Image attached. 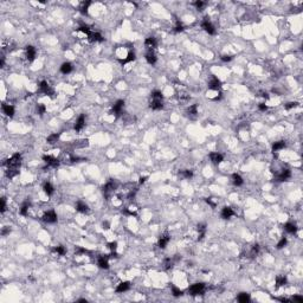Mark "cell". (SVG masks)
<instances>
[{
  "mask_svg": "<svg viewBox=\"0 0 303 303\" xmlns=\"http://www.w3.org/2000/svg\"><path fill=\"white\" fill-rule=\"evenodd\" d=\"M7 165V169H18L20 168V165H21V155L19 153H15L13 154L6 162Z\"/></svg>",
  "mask_w": 303,
  "mask_h": 303,
  "instance_id": "1",
  "label": "cell"
},
{
  "mask_svg": "<svg viewBox=\"0 0 303 303\" xmlns=\"http://www.w3.org/2000/svg\"><path fill=\"white\" fill-rule=\"evenodd\" d=\"M205 289H206L205 283H195V284H192V285L188 288V294L192 295V296L203 295L204 291H205Z\"/></svg>",
  "mask_w": 303,
  "mask_h": 303,
  "instance_id": "2",
  "label": "cell"
},
{
  "mask_svg": "<svg viewBox=\"0 0 303 303\" xmlns=\"http://www.w3.org/2000/svg\"><path fill=\"white\" fill-rule=\"evenodd\" d=\"M116 182L114 181V180H109L104 186H103V188H102V191H103V194H104V197H106V199H108L109 200V198H110L111 193L114 192L115 190H116Z\"/></svg>",
  "mask_w": 303,
  "mask_h": 303,
  "instance_id": "3",
  "label": "cell"
},
{
  "mask_svg": "<svg viewBox=\"0 0 303 303\" xmlns=\"http://www.w3.org/2000/svg\"><path fill=\"white\" fill-rule=\"evenodd\" d=\"M38 93L41 94H44V95H49V96H54L55 95V91L50 88L49 83L46 81H41L39 83V89H38Z\"/></svg>",
  "mask_w": 303,
  "mask_h": 303,
  "instance_id": "4",
  "label": "cell"
},
{
  "mask_svg": "<svg viewBox=\"0 0 303 303\" xmlns=\"http://www.w3.org/2000/svg\"><path fill=\"white\" fill-rule=\"evenodd\" d=\"M201 28H204L208 34H212V36H214V34H216V28H214L213 24L210 21V19H208L207 17L206 18H204V20L201 21Z\"/></svg>",
  "mask_w": 303,
  "mask_h": 303,
  "instance_id": "5",
  "label": "cell"
},
{
  "mask_svg": "<svg viewBox=\"0 0 303 303\" xmlns=\"http://www.w3.org/2000/svg\"><path fill=\"white\" fill-rule=\"evenodd\" d=\"M123 107H124V101L123 99H119V101H116V103L112 106V109H111L110 114L115 115L116 117H117V116H120V114L122 112Z\"/></svg>",
  "mask_w": 303,
  "mask_h": 303,
  "instance_id": "6",
  "label": "cell"
},
{
  "mask_svg": "<svg viewBox=\"0 0 303 303\" xmlns=\"http://www.w3.org/2000/svg\"><path fill=\"white\" fill-rule=\"evenodd\" d=\"M43 220L45 221V223H49V224H55L56 221H57V214H56V212L54 210L45 212L44 216H43Z\"/></svg>",
  "mask_w": 303,
  "mask_h": 303,
  "instance_id": "7",
  "label": "cell"
},
{
  "mask_svg": "<svg viewBox=\"0 0 303 303\" xmlns=\"http://www.w3.org/2000/svg\"><path fill=\"white\" fill-rule=\"evenodd\" d=\"M290 177H291L290 169H288V168H283V169L277 174V180H278V181H287L288 179H290Z\"/></svg>",
  "mask_w": 303,
  "mask_h": 303,
  "instance_id": "8",
  "label": "cell"
},
{
  "mask_svg": "<svg viewBox=\"0 0 303 303\" xmlns=\"http://www.w3.org/2000/svg\"><path fill=\"white\" fill-rule=\"evenodd\" d=\"M43 160L45 161V164L47 166H51V167H58V166H59V160L56 159V158H54V156L44 155V156H43Z\"/></svg>",
  "mask_w": 303,
  "mask_h": 303,
  "instance_id": "9",
  "label": "cell"
},
{
  "mask_svg": "<svg viewBox=\"0 0 303 303\" xmlns=\"http://www.w3.org/2000/svg\"><path fill=\"white\" fill-rule=\"evenodd\" d=\"M88 39L91 41V43H101V41H104V38L102 37V34L98 33V32H90L88 34Z\"/></svg>",
  "mask_w": 303,
  "mask_h": 303,
  "instance_id": "10",
  "label": "cell"
},
{
  "mask_svg": "<svg viewBox=\"0 0 303 303\" xmlns=\"http://www.w3.org/2000/svg\"><path fill=\"white\" fill-rule=\"evenodd\" d=\"M36 55H37V52H36L34 46L28 45V46H26V58H28V62H33L34 58H36Z\"/></svg>",
  "mask_w": 303,
  "mask_h": 303,
  "instance_id": "11",
  "label": "cell"
},
{
  "mask_svg": "<svg viewBox=\"0 0 303 303\" xmlns=\"http://www.w3.org/2000/svg\"><path fill=\"white\" fill-rule=\"evenodd\" d=\"M84 125H85V115H84V114H81L80 117L77 119V121H76L73 128H75L76 132H80V130H82Z\"/></svg>",
  "mask_w": 303,
  "mask_h": 303,
  "instance_id": "12",
  "label": "cell"
},
{
  "mask_svg": "<svg viewBox=\"0 0 303 303\" xmlns=\"http://www.w3.org/2000/svg\"><path fill=\"white\" fill-rule=\"evenodd\" d=\"M221 86V82L217 78V77H212L211 80H210V82H208V88L211 89V90H218V89H220Z\"/></svg>",
  "mask_w": 303,
  "mask_h": 303,
  "instance_id": "13",
  "label": "cell"
},
{
  "mask_svg": "<svg viewBox=\"0 0 303 303\" xmlns=\"http://www.w3.org/2000/svg\"><path fill=\"white\" fill-rule=\"evenodd\" d=\"M108 259H109V256H101L98 257V261H97V264L101 269H109V263H108Z\"/></svg>",
  "mask_w": 303,
  "mask_h": 303,
  "instance_id": "14",
  "label": "cell"
},
{
  "mask_svg": "<svg viewBox=\"0 0 303 303\" xmlns=\"http://www.w3.org/2000/svg\"><path fill=\"white\" fill-rule=\"evenodd\" d=\"M169 240H171V236L168 233H165L162 234L161 237H160V239H159V248L160 249H165L167 246V244L169 243Z\"/></svg>",
  "mask_w": 303,
  "mask_h": 303,
  "instance_id": "15",
  "label": "cell"
},
{
  "mask_svg": "<svg viewBox=\"0 0 303 303\" xmlns=\"http://www.w3.org/2000/svg\"><path fill=\"white\" fill-rule=\"evenodd\" d=\"M232 216H234V212L231 207L225 206L223 210H221V218H223V219H229V218H231Z\"/></svg>",
  "mask_w": 303,
  "mask_h": 303,
  "instance_id": "16",
  "label": "cell"
},
{
  "mask_svg": "<svg viewBox=\"0 0 303 303\" xmlns=\"http://www.w3.org/2000/svg\"><path fill=\"white\" fill-rule=\"evenodd\" d=\"M210 159H211V161H212L213 164L219 165L221 161L224 160V156L221 155L220 153H211V154H210Z\"/></svg>",
  "mask_w": 303,
  "mask_h": 303,
  "instance_id": "17",
  "label": "cell"
},
{
  "mask_svg": "<svg viewBox=\"0 0 303 303\" xmlns=\"http://www.w3.org/2000/svg\"><path fill=\"white\" fill-rule=\"evenodd\" d=\"M130 289V283L124 281V282H121L117 287H116V292H125L128 290Z\"/></svg>",
  "mask_w": 303,
  "mask_h": 303,
  "instance_id": "18",
  "label": "cell"
},
{
  "mask_svg": "<svg viewBox=\"0 0 303 303\" xmlns=\"http://www.w3.org/2000/svg\"><path fill=\"white\" fill-rule=\"evenodd\" d=\"M2 111H4V114L6 115V116H10V117H12L14 115V107L13 106H11V104H2Z\"/></svg>",
  "mask_w": 303,
  "mask_h": 303,
  "instance_id": "19",
  "label": "cell"
},
{
  "mask_svg": "<svg viewBox=\"0 0 303 303\" xmlns=\"http://www.w3.org/2000/svg\"><path fill=\"white\" fill-rule=\"evenodd\" d=\"M153 110H161L164 108V104H162V99H153L149 104Z\"/></svg>",
  "mask_w": 303,
  "mask_h": 303,
  "instance_id": "20",
  "label": "cell"
},
{
  "mask_svg": "<svg viewBox=\"0 0 303 303\" xmlns=\"http://www.w3.org/2000/svg\"><path fill=\"white\" fill-rule=\"evenodd\" d=\"M145 45L152 50V49H154V47H156L158 46V41H156V38H154V37H148L146 41H145Z\"/></svg>",
  "mask_w": 303,
  "mask_h": 303,
  "instance_id": "21",
  "label": "cell"
},
{
  "mask_svg": "<svg viewBox=\"0 0 303 303\" xmlns=\"http://www.w3.org/2000/svg\"><path fill=\"white\" fill-rule=\"evenodd\" d=\"M146 60H147V63H149V64H155L156 63V60H158V58H156V56H155V54L152 51V50H149L147 54H146Z\"/></svg>",
  "mask_w": 303,
  "mask_h": 303,
  "instance_id": "22",
  "label": "cell"
},
{
  "mask_svg": "<svg viewBox=\"0 0 303 303\" xmlns=\"http://www.w3.org/2000/svg\"><path fill=\"white\" fill-rule=\"evenodd\" d=\"M71 71H72V65H71V63H69V62H65V63H63L60 65V72L62 73L68 75Z\"/></svg>",
  "mask_w": 303,
  "mask_h": 303,
  "instance_id": "23",
  "label": "cell"
},
{
  "mask_svg": "<svg viewBox=\"0 0 303 303\" xmlns=\"http://www.w3.org/2000/svg\"><path fill=\"white\" fill-rule=\"evenodd\" d=\"M284 230L288 232V233H296V231H297V226H296V224H294V223H287L285 225H284Z\"/></svg>",
  "mask_w": 303,
  "mask_h": 303,
  "instance_id": "24",
  "label": "cell"
},
{
  "mask_svg": "<svg viewBox=\"0 0 303 303\" xmlns=\"http://www.w3.org/2000/svg\"><path fill=\"white\" fill-rule=\"evenodd\" d=\"M76 210L78 211V212H81V213H86L88 211H89V207L88 205L85 204V203H83V201H77V204H76Z\"/></svg>",
  "mask_w": 303,
  "mask_h": 303,
  "instance_id": "25",
  "label": "cell"
},
{
  "mask_svg": "<svg viewBox=\"0 0 303 303\" xmlns=\"http://www.w3.org/2000/svg\"><path fill=\"white\" fill-rule=\"evenodd\" d=\"M198 240H203V238L205 237V233H206V225L205 224H199L198 225Z\"/></svg>",
  "mask_w": 303,
  "mask_h": 303,
  "instance_id": "26",
  "label": "cell"
},
{
  "mask_svg": "<svg viewBox=\"0 0 303 303\" xmlns=\"http://www.w3.org/2000/svg\"><path fill=\"white\" fill-rule=\"evenodd\" d=\"M232 182H233L234 186H242L244 184V180L239 174L234 173V174H232Z\"/></svg>",
  "mask_w": 303,
  "mask_h": 303,
  "instance_id": "27",
  "label": "cell"
},
{
  "mask_svg": "<svg viewBox=\"0 0 303 303\" xmlns=\"http://www.w3.org/2000/svg\"><path fill=\"white\" fill-rule=\"evenodd\" d=\"M135 58H136L135 52H134V51H129V52H128V56H127V58H125V59H121L120 62H121V64H127V63H130V62L135 60Z\"/></svg>",
  "mask_w": 303,
  "mask_h": 303,
  "instance_id": "28",
  "label": "cell"
},
{
  "mask_svg": "<svg viewBox=\"0 0 303 303\" xmlns=\"http://www.w3.org/2000/svg\"><path fill=\"white\" fill-rule=\"evenodd\" d=\"M91 5V1H83L80 6V12L83 14V15H86L88 14V8L89 6Z\"/></svg>",
  "mask_w": 303,
  "mask_h": 303,
  "instance_id": "29",
  "label": "cell"
},
{
  "mask_svg": "<svg viewBox=\"0 0 303 303\" xmlns=\"http://www.w3.org/2000/svg\"><path fill=\"white\" fill-rule=\"evenodd\" d=\"M285 148V142L284 141H277V142H274L272 143V152H278L281 149Z\"/></svg>",
  "mask_w": 303,
  "mask_h": 303,
  "instance_id": "30",
  "label": "cell"
},
{
  "mask_svg": "<svg viewBox=\"0 0 303 303\" xmlns=\"http://www.w3.org/2000/svg\"><path fill=\"white\" fill-rule=\"evenodd\" d=\"M237 300H238V302L240 303H248L250 302V295L246 294V292H240L239 295H238V297H237Z\"/></svg>",
  "mask_w": 303,
  "mask_h": 303,
  "instance_id": "31",
  "label": "cell"
},
{
  "mask_svg": "<svg viewBox=\"0 0 303 303\" xmlns=\"http://www.w3.org/2000/svg\"><path fill=\"white\" fill-rule=\"evenodd\" d=\"M287 284V277L285 276H277L276 277V287L279 288V287H283Z\"/></svg>",
  "mask_w": 303,
  "mask_h": 303,
  "instance_id": "32",
  "label": "cell"
},
{
  "mask_svg": "<svg viewBox=\"0 0 303 303\" xmlns=\"http://www.w3.org/2000/svg\"><path fill=\"white\" fill-rule=\"evenodd\" d=\"M43 188H44V192L46 193L47 195H52L54 192H55V188H54V186H52L50 182H45Z\"/></svg>",
  "mask_w": 303,
  "mask_h": 303,
  "instance_id": "33",
  "label": "cell"
},
{
  "mask_svg": "<svg viewBox=\"0 0 303 303\" xmlns=\"http://www.w3.org/2000/svg\"><path fill=\"white\" fill-rule=\"evenodd\" d=\"M59 136H60V134H57V133H55V134H51L50 136H47V138H46V142H47V143H50V145H54V143H56V142L59 140Z\"/></svg>",
  "mask_w": 303,
  "mask_h": 303,
  "instance_id": "34",
  "label": "cell"
},
{
  "mask_svg": "<svg viewBox=\"0 0 303 303\" xmlns=\"http://www.w3.org/2000/svg\"><path fill=\"white\" fill-rule=\"evenodd\" d=\"M258 252H259V245H258V244H255V245H252L251 249H250L249 256H250V257H256V256L258 255Z\"/></svg>",
  "mask_w": 303,
  "mask_h": 303,
  "instance_id": "35",
  "label": "cell"
},
{
  "mask_svg": "<svg viewBox=\"0 0 303 303\" xmlns=\"http://www.w3.org/2000/svg\"><path fill=\"white\" fill-rule=\"evenodd\" d=\"M30 205H31V204H30L28 201H25V203L21 205V207H20V211H19L21 216H28V207H30Z\"/></svg>",
  "mask_w": 303,
  "mask_h": 303,
  "instance_id": "36",
  "label": "cell"
},
{
  "mask_svg": "<svg viewBox=\"0 0 303 303\" xmlns=\"http://www.w3.org/2000/svg\"><path fill=\"white\" fill-rule=\"evenodd\" d=\"M172 294L174 297H179V296H182L184 295V291L180 290L179 288H177L175 285H172Z\"/></svg>",
  "mask_w": 303,
  "mask_h": 303,
  "instance_id": "37",
  "label": "cell"
},
{
  "mask_svg": "<svg viewBox=\"0 0 303 303\" xmlns=\"http://www.w3.org/2000/svg\"><path fill=\"white\" fill-rule=\"evenodd\" d=\"M151 96H152L153 99H162V98H164L162 93H161V91H159V90H154V91L151 94Z\"/></svg>",
  "mask_w": 303,
  "mask_h": 303,
  "instance_id": "38",
  "label": "cell"
},
{
  "mask_svg": "<svg viewBox=\"0 0 303 303\" xmlns=\"http://www.w3.org/2000/svg\"><path fill=\"white\" fill-rule=\"evenodd\" d=\"M187 114H188V115L195 116V115L198 114V106H197V104H192V106L187 109Z\"/></svg>",
  "mask_w": 303,
  "mask_h": 303,
  "instance_id": "39",
  "label": "cell"
},
{
  "mask_svg": "<svg viewBox=\"0 0 303 303\" xmlns=\"http://www.w3.org/2000/svg\"><path fill=\"white\" fill-rule=\"evenodd\" d=\"M179 174H180V175H182L184 178H186V179H190V178H192V177H193V172H192V171H190V169H185V171H181Z\"/></svg>",
  "mask_w": 303,
  "mask_h": 303,
  "instance_id": "40",
  "label": "cell"
},
{
  "mask_svg": "<svg viewBox=\"0 0 303 303\" xmlns=\"http://www.w3.org/2000/svg\"><path fill=\"white\" fill-rule=\"evenodd\" d=\"M54 252H56V253H58V255H60V256H64L65 255V252H67V250H65V248L64 246H56V248H54Z\"/></svg>",
  "mask_w": 303,
  "mask_h": 303,
  "instance_id": "41",
  "label": "cell"
},
{
  "mask_svg": "<svg viewBox=\"0 0 303 303\" xmlns=\"http://www.w3.org/2000/svg\"><path fill=\"white\" fill-rule=\"evenodd\" d=\"M194 6L197 7V10L203 11V10H204V7L206 6V2H204V1H201V0H198V1H195V2H194Z\"/></svg>",
  "mask_w": 303,
  "mask_h": 303,
  "instance_id": "42",
  "label": "cell"
},
{
  "mask_svg": "<svg viewBox=\"0 0 303 303\" xmlns=\"http://www.w3.org/2000/svg\"><path fill=\"white\" fill-rule=\"evenodd\" d=\"M77 30H78L80 32H83V33H85L86 36H88V34H89V33L91 32V31H90V28H89L88 25H81V26L77 28Z\"/></svg>",
  "mask_w": 303,
  "mask_h": 303,
  "instance_id": "43",
  "label": "cell"
},
{
  "mask_svg": "<svg viewBox=\"0 0 303 303\" xmlns=\"http://www.w3.org/2000/svg\"><path fill=\"white\" fill-rule=\"evenodd\" d=\"M287 243H288V240H287V238L285 237H283L279 242H278V244H277V249H283L285 245H287Z\"/></svg>",
  "mask_w": 303,
  "mask_h": 303,
  "instance_id": "44",
  "label": "cell"
},
{
  "mask_svg": "<svg viewBox=\"0 0 303 303\" xmlns=\"http://www.w3.org/2000/svg\"><path fill=\"white\" fill-rule=\"evenodd\" d=\"M164 265H165L166 270H168V269H171V268L173 266V261H172L171 258H166L165 262H164Z\"/></svg>",
  "mask_w": 303,
  "mask_h": 303,
  "instance_id": "45",
  "label": "cell"
},
{
  "mask_svg": "<svg viewBox=\"0 0 303 303\" xmlns=\"http://www.w3.org/2000/svg\"><path fill=\"white\" fill-rule=\"evenodd\" d=\"M5 211H6V199L1 198V200H0V212L4 213Z\"/></svg>",
  "mask_w": 303,
  "mask_h": 303,
  "instance_id": "46",
  "label": "cell"
},
{
  "mask_svg": "<svg viewBox=\"0 0 303 303\" xmlns=\"http://www.w3.org/2000/svg\"><path fill=\"white\" fill-rule=\"evenodd\" d=\"M297 106H298L297 102H289V103H287V104L284 106V108H285L287 110H290V109H292V108H295V107H297Z\"/></svg>",
  "mask_w": 303,
  "mask_h": 303,
  "instance_id": "47",
  "label": "cell"
},
{
  "mask_svg": "<svg viewBox=\"0 0 303 303\" xmlns=\"http://www.w3.org/2000/svg\"><path fill=\"white\" fill-rule=\"evenodd\" d=\"M182 31H184V25H182L180 21H178L177 25H175V28H174V32H175V33H179V32H182Z\"/></svg>",
  "mask_w": 303,
  "mask_h": 303,
  "instance_id": "48",
  "label": "cell"
},
{
  "mask_svg": "<svg viewBox=\"0 0 303 303\" xmlns=\"http://www.w3.org/2000/svg\"><path fill=\"white\" fill-rule=\"evenodd\" d=\"M45 110H46V107H45L44 104H38V106H37V112H38L39 115H43V114L45 112Z\"/></svg>",
  "mask_w": 303,
  "mask_h": 303,
  "instance_id": "49",
  "label": "cell"
},
{
  "mask_svg": "<svg viewBox=\"0 0 303 303\" xmlns=\"http://www.w3.org/2000/svg\"><path fill=\"white\" fill-rule=\"evenodd\" d=\"M108 246H109V249L111 250V252H115L116 249H117V242H111V243L108 244Z\"/></svg>",
  "mask_w": 303,
  "mask_h": 303,
  "instance_id": "50",
  "label": "cell"
},
{
  "mask_svg": "<svg viewBox=\"0 0 303 303\" xmlns=\"http://www.w3.org/2000/svg\"><path fill=\"white\" fill-rule=\"evenodd\" d=\"M123 213H124V214H128V216H133V217H136V213H135L134 211H130L129 208H124V210H123Z\"/></svg>",
  "mask_w": 303,
  "mask_h": 303,
  "instance_id": "51",
  "label": "cell"
},
{
  "mask_svg": "<svg viewBox=\"0 0 303 303\" xmlns=\"http://www.w3.org/2000/svg\"><path fill=\"white\" fill-rule=\"evenodd\" d=\"M232 59H233L232 56H229V55L221 56V60H223V62H230V60H232Z\"/></svg>",
  "mask_w": 303,
  "mask_h": 303,
  "instance_id": "52",
  "label": "cell"
},
{
  "mask_svg": "<svg viewBox=\"0 0 303 303\" xmlns=\"http://www.w3.org/2000/svg\"><path fill=\"white\" fill-rule=\"evenodd\" d=\"M258 109H259L261 111L268 110V106H266L265 103H259V104H258Z\"/></svg>",
  "mask_w": 303,
  "mask_h": 303,
  "instance_id": "53",
  "label": "cell"
},
{
  "mask_svg": "<svg viewBox=\"0 0 303 303\" xmlns=\"http://www.w3.org/2000/svg\"><path fill=\"white\" fill-rule=\"evenodd\" d=\"M11 232V230H10V227H4L2 230H1V234L2 236H7V234Z\"/></svg>",
  "mask_w": 303,
  "mask_h": 303,
  "instance_id": "54",
  "label": "cell"
},
{
  "mask_svg": "<svg viewBox=\"0 0 303 303\" xmlns=\"http://www.w3.org/2000/svg\"><path fill=\"white\" fill-rule=\"evenodd\" d=\"M291 301H296V302L302 303L303 302V297L302 296H294V297L291 298Z\"/></svg>",
  "mask_w": 303,
  "mask_h": 303,
  "instance_id": "55",
  "label": "cell"
},
{
  "mask_svg": "<svg viewBox=\"0 0 303 303\" xmlns=\"http://www.w3.org/2000/svg\"><path fill=\"white\" fill-rule=\"evenodd\" d=\"M206 203H207V204H208V205H210V206H211V207H213V208L216 207V203H213V201H212V199H206Z\"/></svg>",
  "mask_w": 303,
  "mask_h": 303,
  "instance_id": "56",
  "label": "cell"
},
{
  "mask_svg": "<svg viewBox=\"0 0 303 303\" xmlns=\"http://www.w3.org/2000/svg\"><path fill=\"white\" fill-rule=\"evenodd\" d=\"M147 179H148L147 177H141V178L138 179V182H140V184L142 185V184H145V182H146V180H147Z\"/></svg>",
  "mask_w": 303,
  "mask_h": 303,
  "instance_id": "57",
  "label": "cell"
},
{
  "mask_svg": "<svg viewBox=\"0 0 303 303\" xmlns=\"http://www.w3.org/2000/svg\"><path fill=\"white\" fill-rule=\"evenodd\" d=\"M110 227V225H109V223L108 221H106V223H103V229H106V230H108Z\"/></svg>",
  "mask_w": 303,
  "mask_h": 303,
  "instance_id": "58",
  "label": "cell"
},
{
  "mask_svg": "<svg viewBox=\"0 0 303 303\" xmlns=\"http://www.w3.org/2000/svg\"><path fill=\"white\" fill-rule=\"evenodd\" d=\"M4 64H5V58L2 57V58H1V62H0V67H4Z\"/></svg>",
  "mask_w": 303,
  "mask_h": 303,
  "instance_id": "59",
  "label": "cell"
},
{
  "mask_svg": "<svg viewBox=\"0 0 303 303\" xmlns=\"http://www.w3.org/2000/svg\"><path fill=\"white\" fill-rule=\"evenodd\" d=\"M78 302H86V300H84V298H81V300H78Z\"/></svg>",
  "mask_w": 303,
  "mask_h": 303,
  "instance_id": "60",
  "label": "cell"
}]
</instances>
